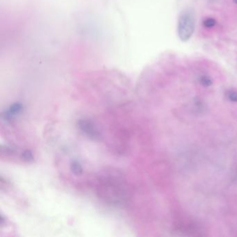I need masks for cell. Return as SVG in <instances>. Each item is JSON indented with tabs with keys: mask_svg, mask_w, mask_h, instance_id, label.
<instances>
[{
	"mask_svg": "<svg viewBox=\"0 0 237 237\" xmlns=\"http://www.w3.org/2000/svg\"><path fill=\"white\" fill-rule=\"evenodd\" d=\"M195 17L191 11L186 10L182 12L178 21V35L182 41L189 40L195 30Z\"/></svg>",
	"mask_w": 237,
	"mask_h": 237,
	"instance_id": "6da1fadb",
	"label": "cell"
},
{
	"mask_svg": "<svg viewBox=\"0 0 237 237\" xmlns=\"http://www.w3.org/2000/svg\"><path fill=\"white\" fill-rule=\"evenodd\" d=\"M79 127L81 130L92 139L97 140L100 138V134L95 128L92 122L86 120H80L79 121Z\"/></svg>",
	"mask_w": 237,
	"mask_h": 237,
	"instance_id": "7a4b0ae2",
	"label": "cell"
},
{
	"mask_svg": "<svg viewBox=\"0 0 237 237\" xmlns=\"http://www.w3.org/2000/svg\"><path fill=\"white\" fill-rule=\"evenodd\" d=\"M22 109V106L20 103H15V104H13L12 106H11V107L9 108V111H7L5 113V114L4 115L5 120H10L16 114H18V113L21 111Z\"/></svg>",
	"mask_w": 237,
	"mask_h": 237,
	"instance_id": "3957f363",
	"label": "cell"
},
{
	"mask_svg": "<svg viewBox=\"0 0 237 237\" xmlns=\"http://www.w3.org/2000/svg\"><path fill=\"white\" fill-rule=\"evenodd\" d=\"M70 170L72 172L74 175H77V176H79L82 174L83 172V169H82V167L80 165V164L79 163L78 161H73L70 164Z\"/></svg>",
	"mask_w": 237,
	"mask_h": 237,
	"instance_id": "277c9868",
	"label": "cell"
},
{
	"mask_svg": "<svg viewBox=\"0 0 237 237\" xmlns=\"http://www.w3.org/2000/svg\"><path fill=\"white\" fill-rule=\"evenodd\" d=\"M200 83L202 84L203 86L209 87V86H212V80L209 77L202 76V77H201L200 79Z\"/></svg>",
	"mask_w": 237,
	"mask_h": 237,
	"instance_id": "5b68a950",
	"label": "cell"
},
{
	"mask_svg": "<svg viewBox=\"0 0 237 237\" xmlns=\"http://www.w3.org/2000/svg\"><path fill=\"white\" fill-rule=\"evenodd\" d=\"M21 157H22V159H23V160L27 161H32L33 159L32 152L30 150H28L23 152L22 153Z\"/></svg>",
	"mask_w": 237,
	"mask_h": 237,
	"instance_id": "8992f818",
	"label": "cell"
},
{
	"mask_svg": "<svg viewBox=\"0 0 237 237\" xmlns=\"http://www.w3.org/2000/svg\"><path fill=\"white\" fill-rule=\"evenodd\" d=\"M203 24L207 28H212L216 26V21L213 18H207L203 22Z\"/></svg>",
	"mask_w": 237,
	"mask_h": 237,
	"instance_id": "52a82bcc",
	"label": "cell"
},
{
	"mask_svg": "<svg viewBox=\"0 0 237 237\" xmlns=\"http://www.w3.org/2000/svg\"><path fill=\"white\" fill-rule=\"evenodd\" d=\"M228 97L231 101L234 102H237V92L232 91L230 92L228 95Z\"/></svg>",
	"mask_w": 237,
	"mask_h": 237,
	"instance_id": "ba28073f",
	"label": "cell"
},
{
	"mask_svg": "<svg viewBox=\"0 0 237 237\" xmlns=\"http://www.w3.org/2000/svg\"><path fill=\"white\" fill-rule=\"evenodd\" d=\"M233 2H234V3L237 4V0H233Z\"/></svg>",
	"mask_w": 237,
	"mask_h": 237,
	"instance_id": "9c48e42d",
	"label": "cell"
}]
</instances>
